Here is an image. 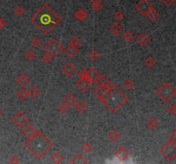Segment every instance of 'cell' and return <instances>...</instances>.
I'll return each instance as SVG.
<instances>
[{"instance_id":"obj_43","label":"cell","mask_w":176,"mask_h":164,"mask_svg":"<svg viewBox=\"0 0 176 164\" xmlns=\"http://www.w3.org/2000/svg\"><path fill=\"white\" fill-rule=\"evenodd\" d=\"M168 142L170 143H174V144H176V131L174 130L172 132V133L168 137Z\"/></svg>"},{"instance_id":"obj_1","label":"cell","mask_w":176,"mask_h":164,"mask_svg":"<svg viewBox=\"0 0 176 164\" xmlns=\"http://www.w3.org/2000/svg\"><path fill=\"white\" fill-rule=\"evenodd\" d=\"M30 21L41 33L48 34L61 22V17L45 4L31 16Z\"/></svg>"},{"instance_id":"obj_26","label":"cell","mask_w":176,"mask_h":164,"mask_svg":"<svg viewBox=\"0 0 176 164\" xmlns=\"http://www.w3.org/2000/svg\"><path fill=\"white\" fill-rule=\"evenodd\" d=\"M158 122H157V120L156 118H150V119H149L147 122V127L150 128V129H151V130H156L158 127Z\"/></svg>"},{"instance_id":"obj_3","label":"cell","mask_w":176,"mask_h":164,"mask_svg":"<svg viewBox=\"0 0 176 164\" xmlns=\"http://www.w3.org/2000/svg\"><path fill=\"white\" fill-rule=\"evenodd\" d=\"M24 146L37 159H41L52 149L53 145L42 132L38 131L32 139H27Z\"/></svg>"},{"instance_id":"obj_9","label":"cell","mask_w":176,"mask_h":164,"mask_svg":"<svg viewBox=\"0 0 176 164\" xmlns=\"http://www.w3.org/2000/svg\"><path fill=\"white\" fill-rule=\"evenodd\" d=\"M92 83L93 82H91L85 78V79H79V80H77L75 85L77 89L80 90L83 92H87L91 88Z\"/></svg>"},{"instance_id":"obj_17","label":"cell","mask_w":176,"mask_h":164,"mask_svg":"<svg viewBox=\"0 0 176 164\" xmlns=\"http://www.w3.org/2000/svg\"><path fill=\"white\" fill-rule=\"evenodd\" d=\"M16 82L19 85L23 87V86H26V85L30 82V78H29L27 75H25V74H20V75L16 77Z\"/></svg>"},{"instance_id":"obj_48","label":"cell","mask_w":176,"mask_h":164,"mask_svg":"<svg viewBox=\"0 0 176 164\" xmlns=\"http://www.w3.org/2000/svg\"><path fill=\"white\" fill-rule=\"evenodd\" d=\"M92 4H95V3H100L101 0H90Z\"/></svg>"},{"instance_id":"obj_29","label":"cell","mask_w":176,"mask_h":164,"mask_svg":"<svg viewBox=\"0 0 176 164\" xmlns=\"http://www.w3.org/2000/svg\"><path fill=\"white\" fill-rule=\"evenodd\" d=\"M16 96H17V98H18L20 100H22V101H25V100H27V99L29 98L28 91H26L25 89L20 90L19 92H17V94H16Z\"/></svg>"},{"instance_id":"obj_25","label":"cell","mask_w":176,"mask_h":164,"mask_svg":"<svg viewBox=\"0 0 176 164\" xmlns=\"http://www.w3.org/2000/svg\"><path fill=\"white\" fill-rule=\"evenodd\" d=\"M28 94H29V98H31V99H36L39 95H40V91H39L37 87L32 86V87H30L29 91H28Z\"/></svg>"},{"instance_id":"obj_34","label":"cell","mask_w":176,"mask_h":164,"mask_svg":"<svg viewBox=\"0 0 176 164\" xmlns=\"http://www.w3.org/2000/svg\"><path fill=\"white\" fill-rule=\"evenodd\" d=\"M145 65L147 66L148 68H153L154 66L156 65V60L153 56H149L147 59L145 60Z\"/></svg>"},{"instance_id":"obj_39","label":"cell","mask_w":176,"mask_h":164,"mask_svg":"<svg viewBox=\"0 0 176 164\" xmlns=\"http://www.w3.org/2000/svg\"><path fill=\"white\" fill-rule=\"evenodd\" d=\"M68 109H69V107L68 106H66L65 104H64V103H62L61 105H59L58 106V113H60V114H65V113L68 111Z\"/></svg>"},{"instance_id":"obj_28","label":"cell","mask_w":176,"mask_h":164,"mask_svg":"<svg viewBox=\"0 0 176 164\" xmlns=\"http://www.w3.org/2000/svg\"><path fill=\"white\" fill-rule=\"evenodd\" d=\"M25 58L27 59V61L28 62H32L33 61L35 58H36V53L33 52V50H29L28 52L25 53Z\"/></svg>"},{"instance_id":"obj_19","label":"cell","mask_w":176,"mask_h":164,"mask_svg":"<svg viewBox=\"0 0 176 164\" xmlns=\"http://www.w3.org/2000/svg\"><path fill=\"white\" fill-rule=\"evenodd\" d=\"M107 138H108V139H109L112 143L116 144V143H118L119 139H120V134H119V132H117L116 130H113V131H111L109 133L107 134Z\"/></svg>"},{"instance_id":"obj_22","label":"cell","mask_w":176,"mask_h":164,"mask_svg":"<svg viewBox=\"0 0 176 164\" xmlns=\"http://www.w3.org/2000/svg\"><path fill=\"white\" fill-rule=\"evenodd\" d=\"M88 15H87V12H86L84 9H79L76 10L75 12V17H76L78 21L80 22H83L84 21L86 18H87Z\"/></svg>"},{"instance_id":"obj_18","label":"cell","mask_w":176,"mask_h":164,"mask_svg":"<svg viewBox=\"0 0 176 164\" xmlns=\"http://www.w3.org/2000/svg\"><path fill=\"white\" fill-rule=\"evenodd\" d=\"M99 76V72L96 69H90V70L87 71V75H86V79L91 81V82H94L96 78Z\"/></svg>"},{"instance_id":"obj_44","label":"cell","mask_w":176,"mask_h":164,"mask_svg":"<svg viewBox=\"0 0 176 164\" xmlns=\"http://www.w3.org/2000/svg\"><path fill=\"white\" fill-rule=\"evenodd\" d=\"M8 162L11 164H17L20 162V159L16 156H12L11 157H10V159L8 161Z\"/></svg>"},{"instance_id":"obj_7","label":"cell","mask_w":176,"mask_h":164,"mask_svg":"<svg viewBox=\"0 0 176 164\" xmlns=\"http://www.w3.org/2000/svg\"><path fill=\"white\" fill-rule=\"evenodd\" d=\"M11 121L16 125V127L18 128H23L29 122V118L27 115V114L20 110L12 117Z\"/></svg>"},{"instance_id":"obj_4","label":"cell","mask_w":176,"mask_h":164,"mask_svg":"<svg viewBox=\"0 0 176 164\" xmlns=\"http://www.w3.org/2000/svg\"><path fill=\"white\" fill-rule=\"evenodd\" d=\"M157 95L159 99L164 103H168L171 101V99L175 96V90L172 86L171 85L167 82H164L163 84L157 90L156 92Z\"/></svg>"},{"instance_id":"obj_40","label":"cell","mask_w":176,"mask_h":164,"mask_svg":"<svg viewBox=\"0 0 176 164\" xmlns=\"http://www.w3.org/2000/svg\"><path fill=\"white\" fill-rule=\"evenodd\" d=\"M24 13V9H23V7H21V6H17L16 9H14V14L16 15V16H22Z\"/></svg>"},{"instance_id":"obj_46","label":"cell","mask_w":176,"mask_h":164,"mask_svg":"<svg viewBox=\"0 0 176 164\" xmlns=\"http://www.w3.org/2000/svg\"><path fill=\"white\" fill-rule=\"evenodd\" d=\"M175 0H162V2L164 4V5H166V6H171L173 4H174V2Z\"/></svg>"},{"instance_id":"obj_27","label":"cell","mask_w":176,"mask_h":164,"mask_svg":"<svg viewBox=\"0 0 176 164\" xmlns=\"http://www.w3.org/2000/svg\"><path fill=\"white\" fill-rule=\"evenodd\" d=\"M148 18L150 19V20H151V21H156L158 19L159 17V13L157 11V9H155L152 7V9L150 10V12L147 14Z\"/></svg>"},{"instance_id":"obj_33","label":"cell","mask_w":176,"mask_h":164,"mask_svg":"<svg viewBox=\"0 0 176 164\" xmlns=\"http://www.w3.org/2000/svg\"><path fill=\"white\" fill-rule=\"evenodd\" d=\"M82 150L83 151V153H85V154H89V153H90L92 150H93V147L91 146L90 143H85V144H83L81 147Z\"/></svg>"},{"instance_id":"obj_24","label":"cell","mask_w":176,"mask_h":164,"mask_svg":"<svg viewBox=\"0 0 176 164\" xmlns=\"http://www.w3.org/2000/svg\"><path fill=\"white\" fill-rule=\"evenodd\" d=\"M51 160H52V162L53 163L55 164H58V163H61L63 162V161H64V157H63V156L59 153V152H55L54 154H52V156H51Z\"/></svg>"},{"instance_id":"obj_45","label":"cell","mask_w":176,"mask_h":164,"mask_svg":"<svg viewBox=\"0 0 176 164\" xmlns=\"http://www.w3.org/2000/svg\"><path fill=\"white\" fill-rule=\"evenodd\" d=\"M77 74L79 76V79H85L86 75H87V70L84 69H82L77 72Z\"/></svg>"},{"instance_id":"obj_31","label":"cell","mask_w":176,"mask_h":164,"mask_svg":"<svg viewBox=\"0 0 176 164\" xmlns=\"http://www.w3.org/2000/svg\"><path fill=\"white\" fill-rule=\"evenodd\" d=\"M123 86H124L126 90L130 91V90H132L134 87L133 81L132 80H130V79H126V80H125L124 82H123Z\"/></svg>"},{"instance_id":"obj_35","label":"cell","mask_w":176,"mask_h":164,"mask_svg":"<svg viewBox=\"0 0 176 164\" xmlns=\"http://www.w3.org/2000/svg\"><path fill=\"white\" fill-rule=\"evenodd\" d=\"M70 45H72V46H75V47H78L81 45V40H80V38L77 37H73L71 39V41H70Z\"/></svg>"},{"instance_id":"obj_38","label":"cell","mask_w":176,"mask_h":164,"mask_svg":"<svg viewBox=\"0 0 176 164\" xmlns=\"http://www.w3.org/2000/svg\"><path fill=\"white\" fill-rule=\"evenodd\" d=\"M114 20H116L117 22H121V21L124 20L125 15L121 11H117V12L114 15Z\"/></svg>"},{"instance_id":"obj_6","label":"cell","mask_w":176,"mask_h":164,"mask_svg":"<svg viewBox=\"0 0 176 164\" xmlns=\"http://www.w3.org/2000/svg\"><path fill=\"white\" fill-rule=\"evenodd\" d=\"M160 153L167 161H174L176 158V144L167 143L160 149Z\"/></svg>"},{"instance_id":"obj_23","label":"cell","mask_w":176,"mask_h":164,"mask_svg":"<svg viewBox=\"0 0 176 164\" xmlns=\"http://www.w3.org/2000/svg\"><path fill=\"white\" fill-rule=\"evenodd\" d=\"M70 163H76V164H87L89 163V162L87 161V160L82 155H80V154H78V155H76L73 159L70 162Z\"/></svg>"},{"instance_id":"obj_10","label":"cell","mask_w":176,"mask_h":164,"mask_svg":"<svg viewBox=\"0 0 176 164\" xmlns=\"http://www.w3.org/2000/svg\"><path fill=\"white\" fill-rule=\"evenodd\" d=\"M114 156L121 162H124L130 156V152L125 148V146H119L114 152Z\"/></svg>"},{"instance_id":"obj_41","label":"cell","mask_w":176,"mask_h":164,"mask_svg":"<svg viewBox=\"0 0 176 164\" xmlns=\"http://www.w3.org/2000/svg\"><path fill=\"white\" fill-rule=\"evenodd\" d=\"M102 9V5L100 3H95V4H92V9L95 11V12H99Z\"/></svg>"},{"instance_id":"obj_5","label":"cell","mask_w":176,"mask_h":164,"mask_svg":"<svg viewBox=\"0 0 176 164\" xmlns=\"http://www.w3.org/2000/svg\"><path fill=\"white\" fill-rule=\"evenodd\" d=\"M44 51L46 52V53H48L52 57H56L64 51V47L62 44L58 39L52 38L45 45Z\"/></svg>"},{"instance_id":"obj_8","label":"cell","mask_w":176,"mask_h":164,"mask_svg":"<svg viewBox=\"0 0 176 164\" xmlns=\"http://www.w3.org/2000/svg\"><path fill=\"white\" fill-rule=\"evenodd\" d=\"M152 5L149 0H139L135 5V8L140 14L146 16L147 14L150 12V10L152 9Z\"/></svg>"},{"instance_id":"obj_36","label":"cell","mask_w":176,"mask_h":164,"mask_svg":"<svg viewBox=\"0 0 176 164\" xmlns=\"http://www.w3.org/2000/svg\"><path fill=\"white\" fill-rule=\"evenodd\" d=\"M40 60H41V62H42L44 64H48V63H50L51 61H52V56H50L48 53H46V54H44V55L41 56Z\"/></svg>"},{"instance_id":"obj_37","label":"cell","mask_w":176,"mask_h":164,"mask_svg":"<svg viewBox=\"0 0 176 164\" xmlns=\"http://www.w3.org/2000/svg\"><path fill=\"white\" fill-rule=\"evenodd\" d=\"M30 44H31V45L33 48H39L41 45V40L40 38H33V39L31 40Z\"/></svg>"},{"instance_id":"obj_14","label":"cell","mask_w":176,"mask_h":164,"mask_svg":"<svg viewBox=\"0 0 176 164\" xmlns=\"http://www.w3.org/2000/svg\"><path fill=\"white\" fill-rule=\"evenodd\" d=\"M76 102H77L76 98L74 96V94L72 93L66 94V95L64 97V99H63L64 104H65L68 107H73V106H75Z\"/></svg>"},{"instance_id":"obj_16","label":"cell","mask_w":176,"mask_h":164,"mask_svg":"<svg viewBox=\"0 0 176 164\" xmlns=\"http://www.w3.org/2000/svg\"><path fill=\"white\" fill-rule=\"evenodd\" d=\"M64 52H65V55H66L69 58L73 59V58H75V57L77 56V54H78V48H77V47L72 46V45H69V46L66 47L65 49H64Z\"/></svg>"},{"instance_id":"obj_13","label":"cell","mask_w":176,"mask_h":164,"mask_svg":"<svg viewBox=\"0 0 176 164\" xmlns=\"http://www.w3.org/2000/svg\"><path fill=\"white\" fill-rule=\"evenodd\" d=\"M37 132H38V130H36V129L33 127V126H32V125H28V126L23 130V135L27 139H32V138L36 134Z\"/></svg>"},{"instance_id":"obj_42","label":"cell","mask_w":176,"mask_h":164,"mask_svg":"<svg viewBox=\"0 0 176 164\" xmlns=\"http://www.w3.org/2000/svg\"><path fill=\"white\" fill-rule=\"evenodd\" d=\"M167 112L172 115H175L176 114V106L175 104H171L167 107Z\"/></svg>"},{"instance_id":"obj_49","label":"cell","mask_w":176,"mask_h":164,"mask_svg":"<svg viewBox=\"0 0 176 164\" xmlns=\"http://www.w3.org/2000/svg\"><path fill=\"white\" fill-rule=\"evenodd\" d=\"M1 115H2V110H1V109H0V116H1Z\"/></svg>"},{"instance_id":"obj_32","label":"cell","mask_w":176,"mask_h":164,"mask_svg":"<svg viewBox=\"0 0 176 164\" xmlns=\"http://www.w3.org/2000/svg\"><path fill=\"white\" fill-rule=\"evenodd\" d=\"M89 57L90 58L91 60L93 62H95L99 57H100V53L97 52L96 50H92L90 52V54H89Z\"/></svg>"},{"instance_id":"obj_30","label":"cell","mask_w":176,"mask_h":164,"mask_svg":"<svg viewBox=\"0 0 176 164\" xmlns=\"http://www.w3.org/2000/svg\"><path fill=\"white\" fill-rule=\"evenodd\" d=\"M133 33H132L131 31H129V30H127V31H125L124 33V34H123V38H124L125 40L126 41V42H132V40L133 39Z\"/></svg>"},{"instance_id":"obj_11","label":"cell","mask_w":176,"mask_h":164,"mask_svg":"<svg viewBox=\"0 0 176 164\" xmlns=\"http://www.w3.org/2000/svg\"><path fill=\"white\" fill-rule=\"evenodd\" d=\"M61 71L64 75L67 76V77H72L73 75L76 74V68L75 66L73 65L71 62H68L66 64L63 66L62 69H61Z\"/></svg>"},{"instance_id":"obj_2","label":"cell","mask_w":176,"mask_h":164,"mask_svg":"<svg viewBox=\"0 0 176 164\" xmlns=\"http://www.w3.org/2000/svg\"><path fill=\"white\" fill-rule=\"evenodd\" d=\"M98 99L110 112L116 113L128 101V97L117 85H110Z\"/></svg>"},{"instance_id":"obj_20","label":"cell","mask_w":176,"mask_h":164,"mask_svg":"<svg viewBox=\"0 0 176 164\" xmlns=\"http://www.w3.org/2000/svg\"><path fill=\"white\" fill-rule=\"evenodd\" d=\"M110 32L114 36H119L122 32V27L119 23L113 24L110 28Z\"/></svg>"},{"instance_id":"obj_47","label":"cell","mask_w":176,"mask_h":164,"mask_svg":"<svg viewBox=\"0 0 176 164\" xmlns=\"http://www.w3.org/2000/svg\"><path fill=\"white\" fill-rule=\"evenodd\" d=\"M5 20L0 17V30H2V29L4 28V27H5Z\"/></svg>"},{"instance_id":"obj_12","label":"cell","mask_w":176,"mask_h":164,"mask_svg":"<svg viewBox=\"0 0 176 164\" xmlns=\"http://www.w3.org/2000/svg\"><path fill=\"white\" fill-rule=\"evenodd\" d=\"M95 81L98 87H108L111 85L109 79H107V77L104 75H99Z\"/></svg>"},{"instance_id":"obj_21","label":"cell","mask_w":176,"mask_h":164,"mask_svg":"<svg viewBox=\"0 0 176 164\" xmlns=\"http://www.w3.org/2000/svg\"><path fill=\"white\" fill-rule=\"evenodd\" d=\"M87 105L83 101H77L75 104V109L79 114H83L87 110Z\"/></svg>"},{"instance_id":"obj_15","label":"cell","mask_w":176,"mask_h":164,"mask_svg":"<svg viewBox=\"0 0 176 164\" xmlns=\"http://www.w3.org/2000/svg\"><path fill=\"white\" fill-rule=\"evenodd\" d=\"M150 41V38L146 33H140L138 37L136 38V42L138 43V45L141 47L146 46Z\"/></svg>"}]
</instances>
